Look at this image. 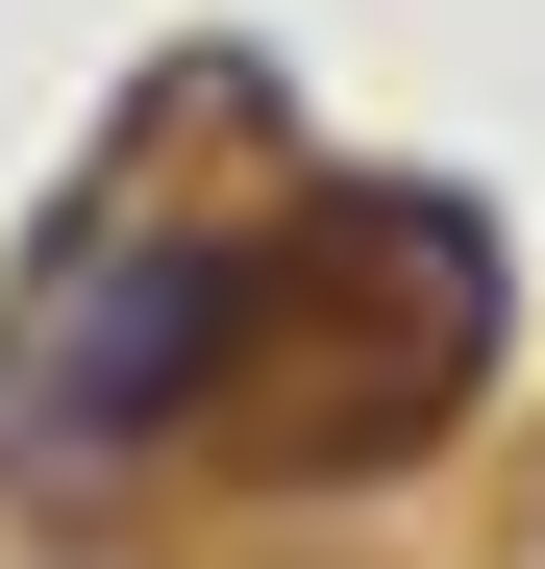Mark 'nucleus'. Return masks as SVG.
I'll use <instances>...</instances> for the list:
<instances>
[{
	"label": "nucleus",
	"mask_w": 545,
	"mask_h": 569,
	"mask_svg": "<svg viewBox=\"0 0 545 569\" xmlns=\"http://www.w3.org/2000/svg\"><path fill=\"white\" fill-rule=\"evenodd\" d=\"M248 347H272V272H248V248H125V272H75V298L26 322V371H0V470L100 496V470H149V446L224 421Z\"/></svg>",
	"instance_id": "f257e3e1"
}]
</instances>
